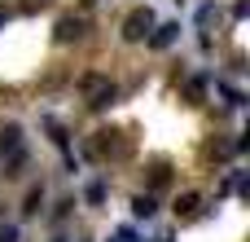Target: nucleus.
<instances>
[{
	"label": "nucleus",
	"instance_id": "1",
	"mask_svg": "<svg viewBox=\"0 0 250 242\" xmlns=\"http://www.w3.org/2000/svg\"><path fill=\"white\" fill-rule=\"evenodd\" d=\"M0 154H4L9 168H22L26 150H22V128H18V123H4V128H0Z\"/></svg>",
	"mask_w": 250,
	"mask_h": 242
},
{
	"label": "nucleus",
	"instance_id": "2",
	"mask_svg": "<svg viewBox=\"0 0 250 242\" xmlns=\"http://www.w3.org/2000/svg\"><path fill=\"white\" fill-rule=\"evenodd\" d=\"M83 93H88V101H92L97 110L114 101V84H110L105 75H88V79H83Z\"/></svg>",
	"mask_w": 250,
	"mask_h": 242
},
{
	"label": "nucleus",
	"instance_id": "3",
	"mask_svg": "<svg viewBox=\"0 0 250 242\" xmlns=\"http://www.w3.org/2000/svg\"><path fill=\"white\" fill-rule=\"evenodd\" d=\"M149 31H154V13H149V9H132L127 22H123V35H127V40H145Z\"/></svg>",
	"mask_w": 250,
	"mask_h": 242
},
{
	"label": "nucleus",
	"instance_id": "4",
	"mask_svg": "<svg viewBox=\"0 0 250 242\" xmlns=\"http://www.w3.org/2000/svg\"><path fill=\"white\" fill-rule=\"evenodd\" d=\"M176 35H180V26H176V22H163V26H154L149 44H154V48H167V44H171Z\"/></svg>",
	"mask_w": 250,
	"mask_h": 242
},
{
	"label": "nucleus",
	"instance_id": "5",
	"mask_svg": "<svg viewBox=\"0 0 250 242\" xmlns=\"http://www.w3.org/2000/svg\"><path fill=\"white\" fill-rule=\"evenodd\" d=\"M83 35V18H62L57 22V40H79Z\"/></svg>",
	"mask_w": 250,
	"mask_h": 242
},
{
	"label": "nucleus",
	"instance_id": "6",
	"mask_svg": "<svg viewBox=\"0 0 250 242\" xmlns=\"http://www.w3.org/2000/svg\"><path fill=\"white\" fill-rule=\"evenodd\" d=\"M198 203H202L198 194H180V198H176V216H180V220H189V216H198Z\"/></svg>",
	"mask_w": 250,
	"mask_h": 242
},
{
	"label": "nucleus",
	"instance_id": "7",
	"mask_svg": "<svg viewBox=\"0 0 250 242\" xmlns=\"http://www.w3.org/2000/svg\"><path fill=\"white\" fill-rule=\"evenodd\" d=\"M132 212H136V216H154V198H149V194H136V198H132Z\"/></svg>",
	"mask_w": 250,
	"mask_h": 242
},
{
	"label": "nucleus",
	"instance_id": "8",
	"mask_svg": "<svg viewBox=\"0 0 250 242\" xmlns=\"http://www.w3.org/2000/svg\"><path fill=\"white\" fill-rule=\"evenodd\" d=\"M40 198H44V194H40V190H31V194H26V207H22V212H26V216H35V212H40Z\"/></svg>",
	"mask_w": 250,
	"mask_h": 242
},
{
	"label": "nucleus",
	"instance_id": "9",
	"mask_svg": "<svg viewBox=\"0 0 250 242\" xmlns=\"http://www.w3.org/2000/svg\"><path fill=\"white\" fill-rule=\"evenodd\" d=\"M101 198H105V185L92 181V185H88V203H101Z\"/></svg>",
	"mask_w": 250,
	"mask_h": 242
},
{
	"label": "nucleus",
	"instance_id": "10",
	"mask_svg": "<svg viewBox=\"0 0 250 242\" xmlns=\"http://www.w3.org/2000/svg\"><path fill=\"white\" fill-rule=\"evenodd\" d=\"M0 242H18V229H4V234H0Z\"/></svg>",
	"mask_w": 250,
	"mask_h": 242
},
{
	"label": "nucleus",
	"instance_id": "11",
	"mask_svg": "<svg viewBox=\"0 0 250 242\" xmlns=\"http://www.w3.org/2000/svg\"><path fill=\"white\" fill-rule=\"evenodd\" d=\"M4 22H9V9H4V4H0V26H4Z\"/></svg>",
	"mask_w": 250,
	"mask_h": 242
}]
</instances>
